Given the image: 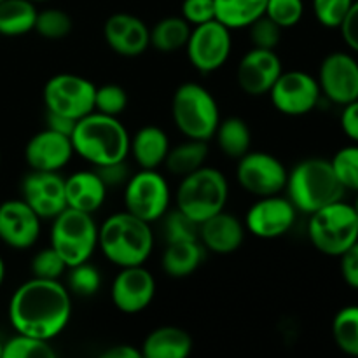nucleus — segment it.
Masks as SVG:
<instances>
[{"label": "nucleus", "mask_w": 358, "mask_h": 358, "mask_svg": "<svg viewBox=\"0 0 358 358\" xmlns=\"http://www.w3.org/2000/svg\"><path fill=\"white\" fill-rule=\"evenodd\" d=\"M72 317L70 290L59 280L31 278L14 290L9 322L20 334L51 341L62 334Z\"/></svg>", "instance_id": "obj_1"}, {"label": "nucleus", "mask_w": 358, "mask_h": 358, "mask_svg": "<svg viewBox=\"0 0 358 358\" xmlns=\"http://www.w3.org/2000/svg\"><path fill=\"white\" fill-rule=\"evenodd\" d=\"M129 133L114 115L91 112L76 122L70 140L73 154L96 166L124 161L129 154Z\"/></svg>", "instance_id": "obj_2"}, {"label": "nucleus", "mask_w": 358, "mask_h": 358, "mask_svg": "<svg viewBox=\"0 0 358 358\" xmlns=\"http://www.w3.org/2000/svg\"><path fill=\"white\" fill-rule=\"evenodd\" d=\"M98 248L119 268L142 266L152 254L154 233L149 222L124 210L98 227Z\"/></svg>", "instance_id": "obj_3"}, {"label": "nucleus", "mask_w": 358, "mask_h": 358, "mask_svg": "<svg viewBox=\"0 0 358 358\" xmlns=\"http://www.w3.org/2000/svg\"><path fill=\"white\" fill-rule=\"evenodd\" d=\"M285 191L297 212L308 215L339 201L345 194V189L332 170L331 159L324 157H308L299 161L289 171Z\"/></svg>", "instance_id": "obj_4"}, {"label": "nucleus", "mask_w": 358, "mask_h": 358, "mask_svg": "<svg viewBox=\"0 0 358 358\" xmlns=\"http://www.w3.org/2000/svg\"><path fill=\"white\" fill-rule=\"evenodd\" d=\"M171 117L185 138L208 142L220 122L219 103L205 86L184 83L171 98Z\"/></svg>", "instance_id": "obj_5"}, {"label": "nucleus", "mask_w": 358, "mask_h": 358, "mask_svg": "<svg viewBox=\"0 0 358 358\" xmlns=\"http://www.w3.org/2000/svg\"><path fill=\"white\" fill-rule=\"evenodd\" d=\"M229 198V184L226 175L212 166H201L199 170L182 177L177 189V208L194 220L196 224L226 208Z\"/></svg>", "instance_id": "obj_6"}, {"label": "nucleus", "mask_w": 358, "mask_h": 358, "mask_svg": "<svg viewBox=\"0 0 358 358\" xmlns=\"http://www.w3.org/2000/svg\"><path fill=\"white\" fill-rule=\"evenodd\" d=\"M308 238L320 254L339 257L358 240V217L343 199L310 213Z\"/></svg>", "instance_id": "obj_7"}, {"label": "nucleus", "mask_w": 358, "mask_h": 358, "mask_svg": "<svg viewBox=\"0 0 358 358\" xmlns=\"http://www.w3.org/2000/svg\"><path fill=\"white\" fill-rule=\"evenodd\" d=\"M49 238L66 268H72L90 261L98 248V226L91 213L66 206L52 219Z\"/></svg>", "instance_id": "obj_8"}, {"label": "nucleus", "mask_w": 358, "mask_h": 358, "mask_svg": "<svg viewBox=\"0 0 358 358\" xmlns=\"http://www.w3.org/2000/svg\"><path fill=\"white\" fill-rule=\"evenodd\" d=\"M126 212L152 224L164 217L170 208L171 192L166 178L157 170H143L131 175L124 184Z\"/></svg>", "instance_id": "obj_9"}, {"label": "nucleus", "mask_w": 358, "mask_h": 358, "mask_svg": "<svg viewBox=\"0 0 358 358\" xmlns=\"http://www.w3.org/2000/svg\"><path fill=\"white\" fill-rule=\"evenodd\" d=\"M96 86L90 79L76 73L52 76L44 86V105L48 112L66 115L79 121L94 110Z\"/></svg>", "instance_id": "obj_10"}, {"label": "nucleus", "mask_w": 358, "mask_h": 358, "mask_svg": "<svg viewBox=\"0 0 358 358\" xmlns=\"http://www.w3.org/2000/svg\"><path fill=\"white\" fill-rule=\"evenodd\" d=\"M231 49H233L231 30L217 20L192 27L185 44L189 62L203 76L222 69L229 59Z\"/></svg>", "instance_id": "obj_11"}, {"label": "nucleus", "mask_w": 358, "mask_h": 358, "mask_svg": "<svg viewBox=\"0 0 358 358\" xmlns=\"http://www.w3.org/2000/svg\"><path fill=\"white\" fill-rule=\"evenodd\" d=\"M289 170L276 156L248 150L238 159L236 180L243 191L257 198L282 194L285 191Z\"/></svg>", "instance_id": "obj_12"}, {"label": "nucleus", "mask_w": 358, "mask_h": 358, "mask_svg": "<svg viewBox=\"0 0 358 358\" xmlns=\"http://www.w3.org/2000/svg\"><path fill=\"white\" fill-rule=\"evenodd\" d=\"M271 103L280 114L299 117L306 115L318 105L322 96L317 77L303 70L282 72L269 90Z\"/></svg>", "instance_id": "obj_13"}, {"label": "nucleus", "mask_w": 358, "mask_h": 358, "mask_svg": "<svg viewBox=\"0 0 358 358\" xmlns=\"http://www.w3.org/2000/svg\"><path fill=\"white\" fill-rule=\"evenodd\" d=\"M296 219L297 210L287 196H262L248 208L245 229L261 240H275L289 233Z\"/></svg>", "instance_id": "obj_14"}, {"label": "nucleus", "mask_w": 358, "mask_h": 358, "mask_svg": "<svg viewBox=\"0 0 358 358\" xmlns=\"http://www.w3.org/2000/svg\"><path fill=\"white\" fill-rule=\"evenodd\" d=\"M318 86L322 94L336 105L358 100V62L353 55L343 51L325 56L318 69Z\"/></svg>", "instance_id": "obj_15"}, {"label": "nucleus", "mask_w": 358, "mask_h": 358, "mask_svg": "<svg viewBox=\"0 0 358 358\" xmlns=\"http://www.w3.org/2000/svg\"><path fill=\"white\" fill-rule=\"evenodd\" d=\"M156 296V280L152 273L142 266L121 268L110 287L114 306L121 313L135 315L150 306Z\"/></svg>", "instance_id": "obj_16"}, {"label": "nucleus", "mask_w": 358, "mask_h": 358, "mask_svg": "<svg viewBox=\"0 0 358 358\" xmlns=\"http://www.w3.org/2000/svg\"><path fill=\"white\" fill-rule=\"evenodd\" d=\"M21 199L41 219H55L66 208L65 178L59 171L31 170L21 182Z\"/></svg>", "instance_id": "obj_17"}, {"label": "nucleus", "mask_w": 358, "mask_h": 358, "mask_svg": "<svg viewBox=\"0 0 358 358\" xmlns=\"http://www.w3.org/2000/svg\"><path fill=\"white\" fill-rule=\"evenodd\" d=\"M282 72V59L275 49L252 48L238 63V86L248 96H262L269 93Z\"/></svg>", "instance_id": "obj_18"}, {"label": "nucleus", "mask_w": 358, "mask_h": 358, "mask_svg": "<svg viewBox=\"0 0 358 358\" xmlns=\"http://www.w3.org/2000/svg\"><path fill=\"white\" fill-rule=\"evenodd\" d=\"M41 220L23 199L0 203V241L14 250L31 248L41 236Z\"/></svg>", "instance_id": "obj_19"}, {"label": "nucleus", "mask_w": 358, "mask_h": 358, "mask_svg": "<svg viewBox=\"0 0 358 358\" xmlns=\"http://www.w3.org/2000/svg\"><path fill=\"white\" fill-rule=\"evenodd\" d=\"M103 38L119 56L135 58L150 45V28L145 21L129 13H115L103 24Z\"/></svg>", "instance_id": "obj_20"}, {"label": "nucleus", "mask_w": 358, "mask_h": 358, "mask_svg": "<svg viewBox=\"0 0 358 358\" xmlns=\"http://www.w3.org/2000/svg\"><path fill=\"white\" fill-rule=\"evenodd\" d=\"M73 147L70 136L45 128L35 133L24 147V159L30 170L59 171L70 163Z\"/></svg>", "instance_id": "obj_21"}, {"label": "nucleus", "mask_w": 358, "mask_h": 358, "mask_svg": "<svg viewBox=\"0 0 358 358\" xmlns=\"http://www.w3.org/2000/svg\"><path fill=\"white\" fill-rule=\"evenodd\" d=\"M243 240L245 224L226 210L199 224V241L213 254H233L241 247Z\"/></svg>", "instance_id": "obj_22"}, {"label": "nucleus", "mask_w": 358, "mask_h": 358, "mask_svg": "<svg viewBox=\"0 0 358 358\" xmlns=\"http://www.w3.org/2000/svg\"><path fill=\"white\" fill-rule=\"evenodd\" d=\"M108 187L96 170H80L65 178L66 206L93 215L107 199Z\"/></svg>", "instance_id": "obj_23"}, {"label": "nucleus", "mask_w": 358, "mask_h": 358, "mask_svg": "<svg viewBox=\"0 0 358 358\" xmlns=\"http://www.w3.org/2000/svg\"><path fill=\"white\" fill-rule=\"evenodd\" d=\"M142 358H185L192 352V338L175 325L157 327L143 339Z\"/></svg>", "instance_id": "obj_24"}, {"label": "nucleus", "mask_w": 358, "mask_h": 358, "mask_svg": "<svg viewBox=\"0 0 358 358\" xmlns=\"http://www.w3.org/2000/svg\"><path fill=\"white\" fill-rule=\"evenodd\" d=\"M168 135L159 126H143L129 138V152L143 170H157L170 150Z\"/></svg>", "instance_id": "obj_25"}, {"label": "nucleus", "mask_w": 358, "mask_h": 358, "mask_svg": "<svg viewBox=\"0 0 358 358\" xmlns=\"http://www.w3.org/2000/svg\"><path fill=\"white\" fill-rule=\"evenodd\" d=\"M203 257H205V247L199 240L171 241L166 243L161 257V266L170 278H187L201 266Z\"/></svg>", "instance_id": "obj_26"}, {"label": "nucleus", "mask_w": 358, "mask_h": 358, "mask_svg": "<svg viewBox=\"0 0 358 358\" xmlns=\"http://www.w3.org/2000/svg\"><path fill=\"white\" fill-rule=\"evenodd\" d=\"M213 2H215V20L229 30H241L264 16L268 0H213Z\"/></svg>", "instance_id": "obj_27"}, {"label": "nucleus", "mask_w": 358, "mask_h": 358, "mask_svg": "<svg viewBox=\"0 0 358 358\" xmlns=\"http://www.w3.org/2000/svg\"><path fill=\"white\" fill-rule=\"evenodd\" d=\"M37 7L31 0H2L0 2V35L20 37L35 28Z\"/></svg>", "instance_id": "obj_28"}, {"label": "nucleus", "mask_w": 358, "mask_h": 358, "mask_svg": "<svg viewBox=\"0 0 358 358\" xmlns=\"http://www.w3.org/2000/svg\"><path fill=\"white\" fill-rule=\"evenodd\" d=\"M217 140L219 149L231 159H240L243 154L250 150L252 145V131L247 121L236 115H231L227 119H220L217 131L213 135Z\"/></svg>", "instance_id": "obj_29"}, {"label": "nucleus", "mask_w": 358, "mask_h": 358, "mask_svg": "<svg viewBox=\"0 0 358 358\" xmlns=\"http://www.w3.org/2000/svg\"><path fill=\"white\" fill-rule=\"evenodd\" d=\"M206 157H208L206 142L185 138V142L170 147L166 159H164V166L171 175L182 178L205 166Z\"/></svg>", "instance_id": "obj_30"}, {"label": "nucleus", "mask_w": 358, "mask_h": 358, "mask_svg": "<svg viewBox=\"0 0 358 358\" xmlns=\"http://www.w3.org/2000/svg\"><path fill=\"white\" fill-rule=\"evenodd\" d=\"M192 27L182 16H168L157 21L150 30V45L159 52L178 51L185 48Z\"/></svg>", "instance_id": "obj_31"}, {"label": "nucleus", "mask_w": 358, "mask_h": 358, "mask_svg": "<svg viewBox=\"0 0 358 358\" xmlns=\"http://www.w3.org/2000/svg\"><path fill=\"white\" fill-rule=\"evenodd\" d=\"M332 338L343 353L358 358V306H346L336 313Z\"/></svg>", "instance_id": "obj_32"}, {"label": "nucleus", "mask_w": 358, "mask_h": 358, "mask_svg": "<svg viewBox=\"0 0 358 358\" xmlns=\"http://www.w3.org/2000/svg\"><path fill=\"white\" fill-rule=\"evenodd\" d=\"M56 352L45 339L20 334L3 343L2 358H55Z\"/></svg>", "instance_id": "obj_33"}, {"label": "nucleus", "mask_w": 358, "mask_h": 358, "mask_svg": "<svg viewBox=\"0 0 358 358\" xmlns=\"http://www.w3.org/2000/svg\"><path fill=\"white\" fill-rule=\"evenodd\" d=\"M331 164L343 189L358 192V143L339 149L331 159Z\"/></svg>", "instance_id": "obj_34"}, {"label": "nucleus", "mask_w": 358, "mask_h": 358, "mask_svg": "<svg viewBox=\"0 0 358 358\" xmlns=\"http://www.w3.org/2000/svg\"><path fill=\"white\" fill-rule=\"evenodd\" d=\"M35 31L48 41H59L72 31V17L62 9H44L37 13Z\"/></svg>", "instance_id": "obj_35"}, {"label": "nucleus", "mask_w": 358, "mask_h": 358, "mask_svg": "<svg viewBox=\"0 0 358 358\" xmlns=\"http://www.w3.org/2000/svg\"><path fill=\"white\" fill-rule=\"evenodd\" d=\"M163 231L166 243L171 241H187V240H199V224L189 219L180 210L166 212L163 217Z\"/></svg>", "instance_id": "obj_36"}, {"label": "nucleus", "mask_w": 358, "mask_h": 358, "mask_svg": "<svg viewBox=\"0 0 358 358\" xmlns=\"http://www.w3.org/2000/svg\"><path fill=\"white\" fill-rule=\"evenodd\" d=\"M101 285V276L90 261L69 268V290L77 296L90 297L98 292Z\"/></svg>", "instance_id": "obj_37"}, {"label": "nucleus", "mask_w": 358, "mask_h": 358, "mask_svg": "<svg viewBox=\"0 0 358 358\" xmlns=\"http://www.w3.org/2000/svg\"><path fill=\"white\" fill-rule=\"evenodd\" d=\"M126 107H128V93L124 87L119 84H103V86L96 87L94 112L117 117L126 110Z\"/></svg>", "instance_id": "obj_38"}, {"label": "nucleus", "mask_w": 358, "mask_h": 358, "mask_svg": "<svg viewBox=\"0 0 358 358\" xmlns=\"http://www.w3.org/2000/svg\"><path fill=\"white\" fill-rule=\"evenodd\" d=\"M304 2L303 0H268L264 16L275 21L282 30L292 28L303 20Z\"/></svg>", "instance_id": "obj_39"}, {"label": "nucleus", "mask_w": 358, "mask_h": 358, "mask_svg": "<svg viewBox=\"0 0 358 358\" xmlns=\"http://www.w3.org/2000/svg\"><path fill=\"white\" fill-rule=\"evenodd\" d=\"M66 269H69L66 264L52 247H48L35 254L34 261H31V275L35 278L59 280L65 275Z\"/></svg>", "instance_id": "obj_40"}, {"label": "nucleus", "mask_w": 358, "mask_h": 358, "mask_svg": "<svg viewBox=\"0 0 358 358\" xmlns=\"http://www.w3.org/2000/svg\"><path fill=\"white\" fill-rule=\"evenodd\" d=\"M353 0H313V13L325 28H339L348 14Z\"/></svg>", "instance_id": "obj_41"}, {"label": "nucleus", "mask_w": 358, "mask_h": 358, "mask_svg": "<svg viewBox=\"0 0 358 358\" xmlns=\"http://www.w3.org/2000/svg\"><path fill=\"white\" fill-rule=\"evenodd\" d=\"M250 30V41L254 48L261 49H276L282 38V28L269 20L268 16H261L248 27Z\"/></svg>", "instance_id": "obj_42"}, {"label": "nucleus", "mask_w": 358, "mask_h": 358, "mask_svg": "<svg viewBox=\"0 0 358 358\" xmlns=\"http://www.w3.org/2000/svg\"><path fill=\"white\" fill-rule=\"evenodd\" d=\"M182 17L191 27L215 20V2L213 0H184L182 2Z\"/></svg>", "instance_id": "obj_43"}, {"label": "nucleus", "mask_w": 358, "mask_h": 358, "mask_svg": "<svg viewBox=\"0 0 358 358\" xmlns=\"http://www.w3.org/2000/svg\"><path fill=\"white\" fill-rule=\"evenodd\" d=\"M339 269L346 285L358 290V240L345 254L339 255Z\"/></svg>", "instance_id": "obj_44"}, {"label": "nucleus", "mask_w": 358, "mask_h": 358, "mask_svg": "<svg viewBox=\"0 0 358 358\" xmlns=\"http://www.w3.org/2000/svg\"><path fill=\"white\" fill-rule=\"evenodd\" d=\"M94 170H96V173L100 175L101 180L105 182V185H107L108 189L126 184L128 178L131 177L128 164H126V159L119 161V163L105 164V166H96Z\"/></svg>", "instance_id": "obj_45"}, {"label": "nucleus", "mask_w": 358, "mask_h": 358, "mask_svg": "<svg viewBox=\"0 0 358 358\" xmlns=\"http://www.w3.org/2000/svg\"><path fill=\"white\" fill-rule=\"evenodd\" d=\"M338 30H341L345 44L358 55V0H353L348 14H346V17L343 20L341 27Z\"/></svg>", "instance_id": "obj_46"}, {"label": "nucleus", "mask_w": 358, "mask_h": 358, "mask_svg": "<svg viewBox=\"0 0 358 358\" xmlns=\"http://www.w3.org/2000/svg\"><path fill=\"white\" fill-rule=\"evenodd\" d=\"M341 129L353 143H358V100L343 105Z\"/></svg>", "instance_id": "obj_47"}, {"label": "nucleus", "mask_w": 358, "mask_h": 358, "mask_svg": "<svg viewBox=\"0 0 358 358\" xmlns=\"http://www.w3.org/2000/svg\"><path fill=\"white\" fill-rule=\"evenodd\" d=\"M76 122L73 119L66 117V115L55 114V112H48L45 114V128L52 129L56 133H62V135L70 136L72 135L73 128H76Z\"/></svg>", "instance_id": "obj_48"}, {"label": "nucleus", "mask_w": 358, "mask_h": 358, "mask_svg": "<svg viewBox=\"0 0 358 358\" xmlns=\"http://www.w3.org/2000/svg\"><path fill=\"white\" fill-rule=\"evenodd\" d=\"M101 358H142V352L131 345H115L108 348Z\"/></svg>", "instance_id": "obj_49"}, {"label": "nucleus", "mask_w": 358, "mask_h": 358, "mask_svg": "<svg viewBox=\"0 0 358 358\" xmlns=\"http://www.w3.org/2000/svg\"><path fill=\"white\" fill-rule=\"evenodd\" d=\"M3 280H6V264H3V259L0 257V287H2Z\"/></svg>", "instance_id": "obj_50"}, {"label": "nucleus", "mask_w": 358, "mask_h": 358, "mask_svg": "<svg viewBox=\"0 0 358 358\" xmlns=\"http://www.w3.org/2000/svg\"><path fill=\"white\" fill-rule=\"evenodd\" d=\"M353 210H355V213H357V217H358V196H357L355 203H353Z\"/></svg>", "instance_id": "obj_51"}, {"label": "nucleus", "mask_w": 358, "mask_h": 358, "mask_svg": "<svg viewBox=\"0 0 358 358\" xmlns=\"http://www.w3.org/2000/svg\"><path fill=\"white\" fill-rule=\"evenodd\" d=\"M2 348H3V343L0 341V358H2Z\"/></svg>", "instance_id": "obj_52"}, {"label": "nucleus", "mask_w": 358, "mask_h": 358, "mask_svg": "<svg viewBox=\"0 0 358 358\" xmlns=\"http://www.w3.org/2000/svg\"><path fill=\"white\" fill-rule=\"evenodd\" d=\"M31 2H48V0H31Z\"/></svg>", "instance_id": "obj_53"}, {"label": "nucleus", "mask_w": 358, "mask_h": 358, "mask_svg": "<svg viewBox=\"0 0 358 358\" xmlns=\"http://www.w3.org/2000/svg\"><path fill=\"white\" fill-rule=\"evenodd\" d=\"M0 163H2V154H0Z\"/></svg>", "instance_id": "obj_54"}, {"label": "nucleus", "mask_w": 358, "mask_h": 358, "mask_svg": "<svg viewBox=\"0 0 358 358\" xmlns=\"http://www.w3.org/2000/svg\"><path fill=\"white\" fill-rule=\"evenodd\" d=\"M0 2H2V0H0Z\"/></svg>", "instance_id": "obj_55"}]
</instances>
